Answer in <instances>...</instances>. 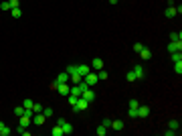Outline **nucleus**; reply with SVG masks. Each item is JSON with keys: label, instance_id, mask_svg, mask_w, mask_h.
<instances>
[{"label": "nucleus", "instance_id": "e433bc0d", "mask_svg": "<svg viewBox=\"0 0 182 136\" xmlns=\"http://www.w3.org/2000/svg\"><path fill=\"white\" fill-rule=\"evenodd\" d=\"M10 8H18V0H8Z\"/></svg>", "mask_w": 182, "mask_h": 136}, {"label": "nucleus", "instance_id": "20e7f679", "mask_svg": "<svg viewBox=\"0 0 182 136\" xmlns=\"http://www.w3.org/2000/svg\"><path fill=\"white\" fill-rule=\"evenodd\" d=\"M45 120H47V118L43 116V112H38V114H34V116H33V124H34V126H43Z\"/></svg>", "mask_w": 182, "mask_h": 136}, {"label": "nucleus", "instance_id": "f257e3e1", "mask_svg": "<svg viewBox=\"0 0 182 136\" xmlns=\"http://www.w3.org/2000/svg\"><path fill=\"white\" fill-rule=\"evenodd\" d=\"M87 108H89V102L79 96V97H77V102L73 104V114H79V112H83V110H87Z\"/></svg>", "mask_w": 182, "mask_h": 136}, {"label": "nucleus", "instance_id": "aec40b11", "mask_svg": "<svg viewBox=\"0 0 182 136\" xmlns=\"http://www.w3.org/2000/svg\"><path fill=\"white\" fill-rule=\"evenodd\" d=\"M57 81H59V83H67V81H69V73H67V71H63V73H59V77H57Z\"/></svg>", "mask_w": 182, "mask_h": 136}, {"label": "nucleus", "instance_id": "f8f14e48", "mask_svg": "<svg viewBox=\"0 0 182 136\" xmlns=\"http://www.w3.org/2000/svg\"><path fill=\"white\" fill-rule=\"evenodd\" d=\"M91 69H97V71H99V69H103V61H101L99 57H95L93 61H91Z\"/></svg>", "mask_w": 182, "mask_h": 136}, {"label": "nucleus", "instance_id": "6ab92c4d", "mask_svg": "<svg viewBox=\"0 0 182 136\" xmlns=\"http://www.w3.org/2000/svg\"><path fill=\"white\" fill-rule=\"evenodd\" d=\"M164 14H166L168 19H174V16H176V8H174V4H172V6H168V8H166V12H164Z\"/></svg>", "mask_w": 182, "mask_h": 136}, {"label": "nucleus", "instance_id": "4468645a", "mask_svg": "<svg viewBox=\"0 0 182 136\" xmlns=\"http://www.w3.org/2000/svg\"><path fill=\"white\" fill-rule=\"evenodd\" d=\"M51 134H53V136H65L63 126H59V124H57V126H53V128H51Z\"/></svg>", "mask_w": 182, "mask_h": 136}, {"label": "nucleus", "instance_id": "7c9ffc66", "mask_svg": "<svg viewBox=\"0 0 182 136\" xmlns=\"http://www.w3.org/2000/svg\"><path fill=\"white\" fill-rule=\"evenodd\" d=\"M125 79H128V81H136V73H134V71H128Z\"/></svg>", "mask_w": 182, "mask_h": 136}, {"label": "nucleus", "instance_id": "dca6fc26", "mask_svg": "<svg viewBox=\"0 0 182 136\" xmlns=\"http://www.w3.org/2000/svg\"><path fill=\"white\" fill-rule=\"evenodd\" d=\"M69 81H73V85H77V83L83 81V77L79 75V73H73V75H69Z\"/></svg>", "mask_w": 182, "mask_h": 136}, {"label": "nucleus", "instance_id": "7ed1b4c3", "mask_svg": "<svg viewBox=\"0 0 182 136\" xmlns=\"http://www.w3.org/2000/svg\"><path fill=\"white\" fill-rule=\"evenodd\" d=\"M81 97H83V100H87V102H89V104H91V102H93V100H95V97H97V96H95V92H93V88H87V89H85V92H83V93H81Z\"/></svg>", "mask_w": 182, "mask_h": 136}, {"label": "nucleus", "instance_id": "4c0bfd02", "mask_svg": "<svg viewBox=\"0 0 182 136\" xmlns=\"http://www.w3.org/2000/svg\"><path fill=\"white\" fill-rule=\"evenodd\" d=\"M138 106H140V104L136 102V100H129V108H136V110H138Z\"/></svg>", "mask_w": 182, "mask_h": 136}, {"label": "nucleus", "instance_id": "9b49d317", "mask_svg": "<svg viewBox=\"0 0 182 136\" xmlns=\"http://www.w3.org/2000/svg\"><path fill=\"white\" fill-rule=\"evenodd\" d=\"M168 51H170V53L182 51V43H172V41H170V43H168Z\"/></svg>", "mask_w": 182, "mask_h": 136}, {"label": "nucleus", "instance_id": "6e6552de", "mask_svg": "<svg viewBox=\"0 0 182 136\" xmlns=\"http://www.w3.org/2000/svg\"><path fill=\"white\" fill-rule=\"evenodd\" d=\"M132 71L136 73V79H144V75H146V71H144V67H142V65H136Z\"/></svg>", "mask_w": 182, "mask_h": 136}, {"label": "nucleus", "instance_id": "473e14b6", "mask_svg": "<svg viewBox=\"0 0 182 136\" xmlns=\"http://www.w3.org/2000/svg\"><path fill=\"white\" fill-rule=\"evenodd\" d=\"M0 8H2V10H6V12H10V4H8V0H4V2L0 4Z\"/></svg>", "mask_w": 182, "mask_h": 136}, {"label": "nucleus", "instance_id": "ea45409f", "mask_svg": "<svg viewBox=\"0 0 182 136\" xmlns=\"http://www.w3.org/2000/svg\"><path fill=\"white\" fill-rule=\"evenodd\" d=\"M174 134H178V130H172V128H170V130H166V136H174Z\"/></svg>", "mask_w": 182, "mask_h": 136}, {"label": "nucleus", "instance_id": "cd10ccee", "mask_svg": "<svg viewBox=\"0 0 182 136\" xmlns=\"http://www.w3.org/2000/svg\"><path fill=\"white\" fill-rule=\"evenodd\" d=\"M97 77H99L101 81H103V79H107V71H103V69H99V71H97Z\"/></svg>", "mask_w": 182, "mask_h": 136}, {"label": "nucleus", "instance_id": "423d86ee", "mask_svg": "<svg viewBox=\"0 0 182 136\" xmlns=\"http://www.w3.org/2000/svg\"><path fill=\"white\" fill-rule=\"evenodd\" d=\"M57 92L61 93V96H69L71 88H69V83H59V85H57Z\"/></svg>", "mask_w": 182, "mask_h": 136}, {"label": "nucleus", "instance_id": "f03ea898", "mask_svg": "<svg viewBox=\"0 0 182 136\" xmlns=\"http://www.w3.org/2000/svg\"><path fill=\"white\" fill-rule=\"evenodd\" d=\"M83 81H85L87 85H89V88H93V85H97V81H99V77H97V73L89 71V73L85 75V77H83Z\"/></svg>", "mask_w": 182, "mask_h": 136}, {"label": "nucleus", "instance_id": "58836bf2", "mask_svg": "<svg viewBox=\"0 0 182 136\" xmlns=\"http://www.w3.org/2000/svg\"><path fill=\"white\" fill-rule=\"evenodd\" d=\"M57 85H59L57 79H55V81H51V89H53V92H57Z\"/></svg>", "mask_w": 182, "mask_h": 136}, {"label": "nucleus", "instance_id": "ddd939ff", "mask_svg": "<svg viewBox=\"0 0 182 136\" xmlns=\"http://www.w3.org/2000/svg\"><path fill=\"white\" fill-rule=\"evenodd\" d=\"M140 57H142V59H146V61H148V59H152V51H150L148 47H144V49H142V51H140Z\"/></svg>", "mask_w": 182, "mask_h": 136}, {"label": "nucleus", "instance_id": "9d476101", "mask_svg": "<svg viewBox=\"0 0 182 136\" xmlns=\"http://www.w3.org/2000/svg\"><path fill=\"white\" fill-rule=\"evenodd\" d=\"M111 130H115V132H120V130H124V122L121 120H111Z\"/></svg>", "mask_w": 182, "mask_h": 136}, {"label": "nucleus", "instance_id": "b1692460", "mask_svg": "<svg viewBox=\"0 0 182 136\" xmlns=\"http://www.w3.org/2000/svg\"><path fill=\"white\" fill-rule=\"evenodd\" d=\"M174 73H176V75L182 73V61H176V63H174Z\"/></svg>", "mask_w": 182, "mask_h": 136}, {"label": "nucleus", "instance_id": "72a5a7b5", "mask_svg": "<svg viewBox=\"0 0 182 136\" xmlns=\"http://www.w3.org/2000/svg\"><path fill=\"white\" fill-rule=\"evenodd\" d=\"M33 112H34V114L43 112V106H41V104H34V106H33Z\"/></svg>", "mask_w": 182, "mask_h": 136}, {"label": "nucleus", "instance_id": "c756f323", "mask_svg": "<svg viewBox=\"0 0 182 136\" xmlns=\"http://www.w3.org/2000/svg\"><path fill=\"white\" fill-rule=\"evenodd\" d=\"M67 73H69V75L77 73V65H67Z\"/></svg>", "mask_w": 182, "mask_h": 136}, {"label": "nucleus", "instance_id": "393cba45", "mask_svg": "<svg viewBox=\"0 0 182 136\" xmlns=\"http://www.w3.org/2000/svg\"><path fill=\"white\" fill-rule=\"evenodd\" d=\"M170 55H172V61H174V63H176V61H182V53H180V51H176V53H170Z\"/></svg>", "mask_w": 182, "mask_h": 136}, {"label": "nucleus", "instance_id": "39448f33", "mask_svg": "<svg viewBox=\"0 0 182 136\" xmlns=\"http://www.w3.org/2000/svg\"><path fill=\"white\" fill-rule=\"evenodd\" d=\"M30 124H33V120H30L29 116H18V126L20 128H29Z\"/></svg>", "mask_w": 182, "mask_h": 136}, {"label": "nucleus", "instance_id": "f704fd0d", "mask_svg": "<svg viewBox=\"0 0 182 136\" xmlns=\"http://www.w3.org/2000/svg\"><path fill=\"white\" fill-rule=\"evenodd\" d=\"M142 49H144V45H142V43H136V45H134V51H136V53H140Z\"/></svg>", "mask_w": 182, "mask_h": 136}, {"label": "nucleus", "instance_id": "a19ab883", "mask_svg": "<svg viewBox=\"0 0 182 136\" xmlns=\"http://www.w3.org/2000/svg\"><path fill=\"white\" fill-rule=\"evenodd\" d=\"M107 2H109V4L113 6V4H117V2H120V0H107Z\"/></svg>", "mask_w": 182, "mask_h": 136}, {"label": "nucleus", "instance_id": "a878e982", "mask_svg": "<svg viewBox=\"0 0 182 136\" xmlns=\"http://www.w3.org/2000/svg\"><path fill=\"white\" fill-rule=\"evenodd\" d=\"M43 116L45 118H51V116H53V108H43Z\"/></svg>", "mask_w": 182, "mask_h": 136}, {"label": "nucleus", "instance_id": "bb28decb", "mask_svg": "<svg viewBox=\"0 0 182 136\" xmlns=\"http://www.w3.org/2000/svg\"><path fill=\"white\" fill-rule=\"evenodd\" d=\"M128 116L129 118H138V110H136V108H129V110H128Z\"/></svg>", "mask_w": 182, "mask_h": 136}, {"label": "nucleus", "instance_id": "1a4fd4ad", "mask_svg": "<svg viewBox=\"0 0 182 136\" xmlns=\"http://www.w3.org/2000/svg\"><path fill=\"white\" fill-rule=\"evenodd\" d=\"M89 71H91V65H77V73H79L81 77H85Z\"/></svg>", "mask_w": 182, "mask_h": 136}, {"label": "nucleus", "instance_id": "f3484780", "mask_svg": "<svg viewBox=\"0 0 182 136\" xmlns=\"http://www.w3.org/2000/svg\"><path fill=\"white\" fill-rule=\"evenodd\" d=\"M10 132H12V130H10V128L6 126L4 122H0V136H8Z\"/></svg>", "mask_w": 182, "mask_h": 136}, {"label": "nucleus", "instance_id": "412c9836", "mask_svg": "<svg viewBox=\"0 0 182 136\" xmlns=\"http://www.w3.org/2000/svg\"><path fill=\"white\" fill-rule=\"evenodd\" d=\"M97 136H105L107 134V132H109V128H105V126H103V124H101V126H97Z\"/></svg>", "mask_w": 182, "mask_h": 136}, {"label": "nucleus", "instance_id": "0eeeda50", "mask_svg": "<svg viewBox=\"0 0 182 136\" xmlns=\"http://www.w3.org/2000/svg\"><path fill=\"white\" fill-rule=\"evenodd\" d=\"M150 116V108L148 106H138V118H148Z\"/></svg>", "mask_w": 182, "mask_h": 136}, {"label": "nucleus", "instance_id": "c85d7f7f", "mask_svg": "<svg viewBox=\"0 0 182 136\" xmlns=\"http://www.w3.org/2000/svg\"><path fill=\"white\" fill-rule=\"evenodd\" d=\"M14 114H16V116H22V114H24V106H16L14 108Z\"/></svg>", "mask_w": 182, "mask_h": 136}, {"label": "nucleus", "instance_id": "2f4dec72", "mask_svg": "<svg viewBox=\"0 0 182 136\" xmlns=\"http://www.w3.org/2000/svg\"><path fill=\"white\" fill-rule=\"evenodd\" d=\"M22 106H24V108H33L34 104H33V100H30V97H26V100L22 102Z\"/></svg>", "mask_w": 182, "mask_h": 136}, {"label": "nucleus", "instance_id": "a211bd4d", "mask_svg": "<svg viewBox=\"0 0 182 136\" xmlns=\"http://www.w3.org/2000/svg\"><path fill=\"white\" fill-rule=\"evenodd\" d=\"M61 126H63V132H65V134H71V132H73V126H71V122H67V120H65V122L61 124Z\"/></svg>", "mask_w": 182, "mask_h": 136}, {"label": "nucleus", "instance_id": "2eb2a0df", "mask_svg": "<svg viewBox=\"0 0 182 136\" xmlns=\"http://www.w3.org/2000/svg\"><path fill=\"white\" fill-rule=\"evenodd\" d=\"M170 41L172 43H182V33L178 31V33H170Z\"/></svg>", "mask_w": 182, "mask_h": 136}, {"label": "nucleus", "instance_id": "c9c22d12", "mask_svg": "<svg viewBox=\"0 0 182 136\" xmlns=\"http://www.w3.org/2000/svg\"><path fill=\"white\" fill-rule=\"evenodd\" d=\"M67 100H69V104H71V106H73V104L77 102V96H73V93H69V97H67Z\"/></svg>", "mask_w": 182, "mask_h": 136}, {"label": "nucleus", "instance_id": "4be33fe9", "mask_svg": "<svg viewBox=\"0 0 182 136\" xmlns=\"http://www.w3.org/2000/svg\"><path fill=\"white\" fill-rule=\"evenodd\" d=\"M168 128H172V130H178V132H180V122H178V120H170Z\"/></svg>", "mask_w": 182, "mask_h": 136}, {"label": "nucleus", "instance_id": "5701e85b", "mask_svg": "<svg viewBox=\"0 0 182 136\" xmlns=\"http://www.w3.org/2000/svg\"><path fill=\"white\" fill-rule=\"evenodd\" d=\"M10 16H14V19H20V16H22V12H20V8H10Z\"/></svg>", "mask_w": 182, "mask_h": 136}]
</instances>
